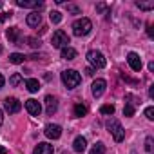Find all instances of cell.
I'll return each mask as SVG.
<instances>
[{
	"instance_id": "cell-1",
	"label": "cell",
	"mask_w": 154,
	"mask_h": 154,
	"mask_svg": "<svg viewBox=\"0 0 154 154\" xmlns=\"http://www.w3.org/2000/svg\"><path fill=\"white\" fill-rule=\"evenodd\" d=\"M62 82L67 89H74V87H78L80 82H82V76L80 72H76L74 69H67L62 72Z\"/></svg>"
},
{
	"instance_id": "cell-2",
	"label": "cell",
	"mask_w": 154,
	"mask_h": 154,
	"mask_svg": "<svg viewBox=\"0 0 154 154\" xmlns=\"http://www.w3.org/2000/svg\"><path fill=\"white\" fill-rule=\"evenodd\" d=\"M91 29H93V22L89 18H78L72 24V33L76 36H85L91 33Z\"/></svg>"
},
{
	"instance_id": "cell-3",
	"label": "cell",
	"mask_w": 154,
	"mask_h": 154,
	"mask_svg": "<svg viewBox=\"0 0 154 154\" xmlns=\"http://www.w3.org/2000/svg\"><path fill=\"white\" fill-rule=\"evenodd\" d=\"M107 129L111 131V134L114 136L116 141H123V138H125V131H123V127H122V123H120L118 120L111 118V120L107 122Z\"/></svg>"
},
{
	"instance_id": "cell-4",
	"label": "cell",
	"mask_w": 154,
	"mask_h": 154,
	"mask_svg": "<svg viewBox=\"0 0 154 154\" xmlns=\"http://www.w3.org/2000/svg\"><path fill=\"white\" fill-rule=\"evenodd\" d=\"M51 44H53V47H58V49L67 47V44H69V36H67V33L62 31V29H56V31L53 33Z\"/></svg>"
},
{
	"instance_id": "cell-5",
	"label": "cell",
	"mask_w": 154,
	"mask_h": 154,
	"mask_svg": "<svg viewBox=\"0 0 154 154\" xmlns=\"http://www.w3.org/2000/svg\"><path fill=\"white\" fill-rule=\"evenodd\" d=\"M87 60H89V63L93 65V67H96V69H103L105 67V58H103V54L100 53V51H89L87 53Z\"/></svg>"
},
{
	"instance_id": "cell-6",
	"label": "cell",
	"mask_w": 154,
	"mask_h": 154,
	"mask_svg": "<svg viewBox=\"0 0 154 154\" xmlns=\"http://www.w3.org/2000/svg\"><path fill=\"white\" fill-rule=\"evenodd\" d=\"M4 107H6V111H8L9 114H17V112L22 109V103H20L17 98H6V100H4Z\"/></svg>"
},
{
	"instance_id": "cell-7",
	"label": "cell",
	"mask_w": 154,
	"mask_h": 154,
	"mask_svg": "<svg viewBox=\"0 0 154 154\" xmlns=\"http://www.w3.org/2000/svg\"><path fill=\"white\" fill-rule=\"evenodd\" d=\"M91 87H93V89H91V91H93V94H94L96 98H100V96L105 93L107 84H105V80H103V78H96V80L93 82V85H91Z\"/></svg>"
},
{
	"instance_id": "cell-8",
	"label": "cell",
	"mask_w": 154,
	"mask_h": 154,
	"mask_svg": "<svg viewBox=\"0 0 154 154\" xmlns=\"http://www.w3.org/2000/svg\"><path fill=\"white\" fill-rule=\"evenodd\" d=\"M26 109L31 116H40V112H42V105L38 103V100H33V98H29L26 102Z\"/></svg>"
},
{
	"instance_id": "cell-9",
	"label": "cell",
	"mask_w": 154,
	"mask_h": 154,
	"mask_svg": "<svg viewBox=\"0 0 154 154\" xmlns=\"http://www.w3.org/2000/svg\"><path fill=\"white\" fill-rule=\"evenodd\" d=\"M45 136L51 138V140H58L62 136V127L56 125V123H49L45 125Z\"/></svg>"
},
{
	"instance_id": "cell-10",
	"label": "cell",
	"mask_w": 154,
	"mask_h": 154,
	"mask_svg": "<svg viewBox=\"0 0 154 154\" xmlns=\"http://www.w3.org/2000/svg\"><path fill=\"white\" fill-rule=\"evenodd\" d=\"M127 62H129V65H131V69L132 71H141V58H140V54H136V53H129L127 54Z\"/></svg>"
},
{
	"instance_id": "cell-11",
	"label": "cell",
	"mask_w": 154,
	"mask_h": 154,
	"mask_svg": "<svg viewBox=\"0 0 154 154\" xmlns=\"http://www.w3.org/2000/svg\"><path fill=\"white\" fill-rule=\"evenodd\" d=\"M56 109H58V100L54 98V96H45V112L49 114V116H53L54 112H56Z\"/></svg>"
},
{
	"instance_id": "cell-12",
	"label": "cell",
	"mask_w": 154,
	"mask_h": 154,
	"mask_svg": "<svg viewBox=\"0 0 154 154\" xmlns=\"http://www.w3.org/2000/svg\"><path fill=\"white\" fill-rule=\"evenodd\" d=\"M17 6H18V8L38 9V8H42V6H44V2H42V0H18V2H17Z\"/></svg>"
},
{
	"instance_id": "cell-13",
	"label": "cell",
	"mask_w": 154,
	"mask_h": 154,
	"mask_svg": "<svg viewBox=\"0 0 154 154\" xmlns=\"http://www.w3.org/2000/svg\"><path fill=\"white\" fill-rule=\"evenodd\" d=\"M6 36H8V40L9 42H13V44H18L20 45V29L18 27H9L8 31H6Z\"/></svg>"
},
{
	"instance_id": "cell-14",
	"label": "cell",
	"mask_w": 154,
	"mask_h": 154,
	"mask_svg": "<svg viewBox=\"0 0 154 154\" xmlns=\"http://www.w3.org/2000/svg\"><path fill=\"white\" fill-rule=\"evenodd\" d=\"M85 147H87V141H85V138H84V136H76V138H74L72 149H74L76 152H84V150H85Z\"/></svg>"
},
{
	"instance_id": "cell-15",
	"label": "cell",
	"mask_w": 154,
	"mask_h": 154,
	"mask_svg": "<svg viewBox=\"0 0 154 154\" xmlns=\"http://www.w3.org/2000/svg\"><path fill=\"white\" fill-rule=\"evenodd\" d=\"M33 154H53V145H49V143H38L35 147Z\"/></svg>"
},
{
	"instance_id": "cell-16",
	"label": "cell",
	"mask_w": 154,
	"mask_h": 154,
	"mask_svg": "<svg viewBox=\"0 0 154 154\" xmlns=\"http://www.w3.org/2000/svg\"><path fill=\"white\" fill-rule=\"evenodd\" d=\"M42 22V15H38V11H33L31 15H27V26L29 27H36Z\"/></svg>"
},
{
	"instance_id": "cell-17",
	"label": "cell",
	"mask_w": 154,
	"mask_h": 154,
	"mask_svg": "<svg viewBox=\"0 0 154 154\" xmlns=\"http://www.w3.org/2000/svg\"><path fill=\"white\" fill-rule=\"evenodd\" d=\"M62 58H65V60H74L76 58V49H72V47H63L62 49Z\"/></svg>"
},
{
	"instance_id": "cell-18",
	"label": "cell",
	"mask_w": 154,
	"mask_h": 154,
	"mask_svg": "<svg viewBox=\"0 0 154 154\" xmlns=\"http://www.w3.org/2000/svg\"><path fill=\"white\" fill-rule=\"evenodd\" d=\"M26 87H27V91H29V93H38V89H40V84H38V80H35V78H29V80H26Z\"/></svg>"
},
{
	"instance_id": "cell-19",
	"label": "cell",
	"mask_w": 154,
	"mask_h": 154,
	"mask_svg": "<svg viewBox=\"0 0 154 154\" xmlns=\"http://www.w3.org/2000/svg\"><path fill=\"white\" fill-rule=\"evenodd\" d=\"M24 60H26V56H24L22 53H13V54H9V62H11V63H24Z\"/></svg>"
},
{
	"instance_id": "cell-20",
	"label": "cell",
	"mask_w": 154,
	"mask_h": 154,
	"mask_svg": "<svg viewBox=\"0 0 154 154\" xmlns=\"http://www.w3.org/2000/svg\"><path fill=\"white\" fill-rule=\"evenodd\" d=\"M123 114L125 116H134V102H125V107H123Z\"/></svg>"
},
{
	"instance_id": "cell-21",
	"label": "cell",
	"mask_w": 154,
	"mask_h": 154,
	"mask_svg": "<svg viewBox=\"0 0 154 154\" xmlns=\"http://www.w3.org/2000/svg\"><path fill=\"white\" fill-rule=\"evenodd\" d=\"M85 114H87L85 105H82V103H76L74 105V116H85Z\"/></svg>"
},
{
	"instance_id": "cell-22",
	"label": "cell",
	"mask_w": 154,
	"mask_h": 154,
	"mask_svg": "<svg viewBox=\"0 0 154 154\" xmlns=\"http://www.w3.org/2000/svg\"><path fill=\"white\" fill-rule=\"evenodd\" d=\"M20 82H22V74L20 72H15L11 78H9V85H13V87H17Z\"/></svg>"
},
{
	"instance_id": "cell-23",
	"label": "cell",
	"mask_w": 154,
	"mask_h": 154,
	"mask_svg": "<svg viewBox=\"0 0 154 154\" xmlns=\"http://www.w3.org/2000/svg\"><path fill=\"white\" fill-rule=\"evenodd\" d=\"M49 18H51L53 24H60V22H62V13H60V11H51V13H49Z\"/></svg>"
},
{
	"instance_id": "cell-24",
	"label": "cell",
	"mask_w": 154,
	"mask_h": 154,
	"mask_svg": "<svg viewBox=\"0 0 154 154\" xmlns=\"http://www.w3.org/2000/svg\"><path fill=\"white\" fill-rule=\"evenodd\" d=\"M136 6H138L140 9H143V11H150V9H154V2H136Z\"/></svg>"
},
{
	"instance_id": "cell-25",
	"label": "cell",
	"mask_w": 154,
	"mask_h": 154,
	"mask_svg": "<svg viewBox=\"0 0 154 154\" xmlns=\"http://www.w3.org/2000/svg\"><path fill=\"white\" fill-rule=\"evenodd\" d=\"M26 42H27V45H31L33 49H36V47H40V45H42V42H40L38 38H35V36H29V38H26Z\"/></svg>"
},
{
	"instance_id": "cell-26",
	"label": "cell",
	"mask_w": 154,
	"mask_h": 154,
	"mask_svg": "<svg viewBox=\"0 0 154 154\" xmlns=\"http://www.w3.org/2000/svg\"><path fill=\"white\" fill-rule=\"evenodd\" d=\"M91 154H105V145H103V143H96V145L91 149Z\"/></svg>"
},
{
	"instance_id": "cell-27",
	"label": "cell",
	"mask_w": 154,
	"mask_h": 154,
	"mask_svg": "<svg viewBox=\"0 0 154 154\" xmlns=\"http://www.w3.org/2000/svg\"><path fill=\"white\" fill-rule=\"evenodd\" d=\"M100 112H102V114H112V112H114V105H111V103L102 105V107H100Z\"/></svg>"
},
{
	"instance_id": "cell-28",
	"label": "cell",
	"mask_w": 154,
	"mask_h": 154,
	"mask_svg": "<svg viewBox=\"0 0 154 154\" xmlns=\"http://www.w3.org/2000/svg\"><path fill=\"white\" fill-rule=\"evenodd\" d=\"M145 116H147V120H154V107H147L145 109Z\"/></svg>"
},
{
	"instance_id": "cell-29",
	"label": "cell",
	"mask_w": 154,
	"mask_h": 154,
	"mask_svg": "<svg viewBox=\"0 0 154 154\" xmlns=\"http://www.w3.org/2000/svg\"><path fill=\"white\" fill-rule=\"evenodd\" d=\"M67 11H69V13H72V15H80V8H78V6H72V4H71V6H67Z\"/></svg>"
},
{
	"instance_id": "cell-30",
	"label": "cell",
	"mask_w": 154,
	"mask_h": 154,
	"mask_svg": "<svg viewBox=\"0 0 154 154\" xmlns=\"http://www.w3.org/2000/svg\"><path fill=\"white\" fill-rule=\"evenodd\" d=\"M145 150H147V152H152V138H150V136L145 140Z\"/></svg>"
},
{
	"instance_id": "cell-31",
	"label": "cell",
	"mask_w": 154,
	"mask_h": 154,
	"mask_svg": "<svg viewBox=\"0 0 154 154\" xmlns=\"http://www.w3.org/2000/svg\"><path fill=\"white\" fill-rule=\"evenodd\" d=\"M109 8H107V4H103V2H100V4H96V11H100V13H103V11H107Z\"/></svg>"
},
{
	"instance_id": "cell-32",
	"label": "cell",
	"mask_w": 154,
	"mask_h": 154,
	"mask_svg": "<svg viewBox=\"0 0 154 154\" xmlns=\"http://www.w3.org/2000/svg\"><path fill=\"white\" fill-rule=\"evenodd\" d=\"M11 15H13V13H4V15H0V22H6L8 18H11Z\"/></svg>"
},
{
	"instance_id": "cell-33",
	"label": "cell",
	"mask_w": 154,
	"mask_h": 154,
	"mask_svg": "<svg viewBox=\"0 0 154 154\" xmlns=\"http://www.w3.org/2000/svg\"><path fill=\"white\" fill-rule=\"evenodd\" d=\"M85 74H87V76H93V74H94V69H93V67H87V69H85Z\"/></svg>"
},
{
	"instance_id": "cell-34",
	"label": "cell",
	"mask_w": 154,
	"mask_h": 154,
	"mask_svg": "<svg viewBox=\"0 0 154 154\" xmlns=\"http://www.w3.org/2000/svg\"><path fill=\"white\" fill-rule=\"evenodd\" d=\"M149 96L154 98V85H150V89H149Z\"/></svg>"
},
{
	"instance_id": "cell-35",
	"label": "cell",
	"mask_w": 154,
	"mask_h": 154,
	"mask_svg": "<svg viewBox=\"0 0 154 154\" xmlns=\"http://www.w3.org/2000/svg\"><path fill=\"white\" fill-rule=\"evenodd\" d=\"M4 82H6V80H4V76H2V74H0V89H2V87H4Z\"/></svg>"
},
{
	"instance_id": "cell-36",
	"label": "cell",
	"mask_w": 154,
	"mask_h": 154,
	"mask_svg": "<svg viewBox=\"0 0 154 154\" xmlns=\"http://www.w3.org/2000/svg\"><path fill=\"white\" fill-rule=\"evenodd\" d=\"M0 154H8V150H6V147H2V145H0Z\"/></svg>"
},
{
	"instance_id": "cell-37",
	"label": "cell",
	"mask_w": 154,
	"mask_h": 154,
	"mask_svg": "<svg viewBox=\"0 0 154 154\" xmlns=\"http://www.w3.org/2000/svg\"><path fill=\"white\" fill-rule=\"evenodd\" d=\"M2 123H4V112L0 111V125H2Z\"/></svg>"
},
{
	"instance_id": "cell-38",
	"label": "cell",
	"mask_w": 154,
	"mask_h": 154,
	"mask_svg": "<svg viewBox=\"0 0 154 154\" xmlns=\"http://www.w3.org/2000/svg\"><path fill=\"white\" fill-rule=\"evenodd\" d=\"M0 53H2V47H0Z\"/></svg>"
},
{
	"instance_id": "cell-39",
	"label": "cell",
	"mask_w": 154,
	"mask_h": 154,
	"mask_svg": "<svg viewBox=\"0 0 154 154\" xmlns=\"http://www.w3.org/2000/svg\"><path fill=\"white\" fill-rule=\"evenodd\" d=\"M0 8H2V4H0Z\"/></svg>"
}]
</instances>
